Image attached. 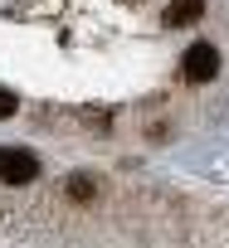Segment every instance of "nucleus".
Masks as SVG:
<instances>
[{
	"mask_svg": "<svg viewBox=\"0 0 229 248\" xmlns=\"http://www.w3.org/2000/svg\"><path fill=\"white\" fill-rule=\"evenodd\" d=\"M34 175H39V161L25 146H0V180H5V185H25Z\"/></svg>",
	"mask_w": 229,
	"mask_h": 248,
	"instance_id": "f257e3e1",
	"label": "nucleus"
},
{
	"mask_svg": "<svg viewBox=\"0 0 229 248\" xmlns=\"http://www.w3.org/2000/svg\"><path fill=\"white\" fill-rule=\"evenodd\" d=\"M180 68H185V78H190V83H210V78L219 73V49L200 39V44H190V49H185Z\"/></svg>",
	"mask_w": 229,
	"mask_h": 248,
	"instance_id": "f03ea898",
	"label": "nucleus"
},
{
	"mask_svg": "<svg viewBox=\"0 0 229 248\" xmlns=\"http://www.w3.org/2000/svg\"><path fill=\"white\" fill-rule=\"evenodd\" d=\"M200 15H205V0H176V5L166 10V25H171V30H176V25H195Z\"/></svg>",
	"mask_w": 229,
	"mask_h": 248,
	"instance_id": "7ed1b4c3",
	"label": "nucleus"
},
{
	"mask_svg": "<svg viewBox=\"0 0 229 248\" xmlns=\"http://www.w3.org/2000/svg\"><path fill=\"white\" fill-rule=\"evenodd\" d=\"M68 195H73L78 204H88V200L98 195V180H93V175H73V180H68Z\"/></svg>",
	"mask_w": 229,
	"mask_h": 248,
	"instance_id": "20e7f679",
	"label": "nucleus"
},
{
	"mask_svg": "<svg viewBox=\"0 0 229 248\" xmlns=\"http://www.w3.org/2000/svg\"><path fill=\"white\" fill-rule=\"evenodd\" d=\"M15 107H20V97L0 88V122H5V117H15Z\"/></svg>",
	"mask_w": 229,
	"mask_h": 248,
	"instance_id": "39448f33",
	"label": "nucleus"
}]
</instances>
